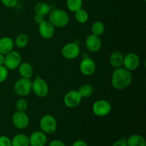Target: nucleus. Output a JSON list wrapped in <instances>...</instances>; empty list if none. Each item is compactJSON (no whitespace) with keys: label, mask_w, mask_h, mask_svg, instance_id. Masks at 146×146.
Segmentation results:
<instances>
[{"label":"nucleus","mask_w":146,"mask_h":146,"mask_svg":"<svg viewBox=\"0 0 146 146\" xmlns=\"http://www.w3.org/2000/svg\"><path fill=\"white\" fill-rule=\"evenodd\" d=\"M133 79L131 71L125 68H115L111 76V84L113 87L117 90H123L126 88Z\"/></svg>","instance_id":"obj_1"},{"label":"nucleus","mask_w":146,"mask_h":146,"mask_svg":"<svg viewBox=\"0 0 146 146\" xmlns=\"http://www.w3.org/2000/svg\"><path fill=\"white\" fill-rule=\"evenodd\" d=\"M49 22L54 27L62 28L66 27L69 21L68 14L64 10L60 9H54L51 10L48 16Z\"/></svg>","instance_id":"obj_2"},{"label":"nucleus","mask_w":146,"mask_h":146,"mask_svg":"<svg viewBox=\"0 0 146 146\" xmlns=\"http://www.w3.org/2000/svg\"><path fill=\"white\" fill-rule=\"evenodd\" d=\"M31 86H32V82L30 78L21 77V78L17 80L14 84V92L20 97L27 96L31 92Z\"/></svg>","instance_id":"obj_3"},{"label":"nucleus","mask_w":146,"mask_h":146,"mask_svg":"<svg viewBox=\"0 0 146 146\" xmlns=\"http://www.w3.org/2000/svg\"><path fill=\"white\" fill-rule=\"evenodd\" d=\"M40 128L44 133H54L57 128L56 118L51 115H45L41 118L39 122Z\"/></svg>","instance_id":"obj_4"},{"label":"nucleus","mask_w":146,"mask_h":146,"mask_svg":"<svg viewBox=\"0 0 146 146\" xmlns=\"http://www.w3.org/2000/svg\"><path fill=\"white\" fill-rule=\"evenodd\" d=\"M21 63V56L19 52L11 51L4 56V66L9 70H14L18 68Z\"/></svg>","instance_id":"obj_5"},{"label":"nucleus","mask_w":146,"mask_h":146,"mask_svg":"<svg viewBox=\"0 0 146 146\" xmlns=\"http://www.w3.org/2000/svg\"><path fill=\"white\" fill-rule=\"evenodd\" d=\"M112 107L111 104L106 100H98L94 104L92 110L94 113L97 116L103 117L108 115L111 113Z\"/></svg>","instance_id":"obj_6"},{"label":"nucleus","mask_w":146,"mask_h":146,"mask_svg":"<svg viewBox=\"0 0 146 146\" xmlns=\"http://www.w3.org/2000/svg\"><path fill=\"white\" fill-rule=\"evenodd\" d=\"M31 90L35 94L36 96L40 98H44L46 96L48 93V86L44 79L37 76L32 82Z\"/></svg>","instance_id":"obj_7"},{"label":"nucleus","mask_w":146,"mask_h":146,"mask_svg":"<svg viewBox=\"0 0 146 146\" xmlns=\"http://www.w3.org/2000/svg\"><path fill=\"white\" fill-rule=\"evenodd\" d=\"M82 100V97L79 92L76 90L70 91L64 96V103L66 107L69 108H74L78 106Z\"/></svg>","instance_id":"obj_8"},{"label":"nucleus","mask_w":146,"mask_h":146,"mask_svg":"<svg viewBox=\"0 0 146 146\" xmlns=\"http://www.w3.org/2000/svg\"><path fill=\"white\" fill-rule=\"evenodd\" d=\"M80 47L76 43H68L63 46L61 54L66 59H74L80 54Z\"/></svg>","instance_id":"obj_9"},{"label":"nucleus","mask_w":146,"mask_h":146,"mask_svg":"<svg viewBox=\"0 0 146 146\" xmlns=\"http://www.w3.org/2000/svg\"><path fill=\"white\" fill-rule=\"evenodd\" d=\"M141 59L135 53H129L123 57V66L128 71H134L139 67Z\"/></svg>","instance_id":"obj_10"},{"label":"nucleus","mask_w":146,"mask_h":146,"mask_svg":"<svg viewBox=\"0 0 146 146\" xmlns=\"http://www.w3.org/2000/svg\"><path fill=\"white\" fill-rule=\"evenodd\" d=\"M12 123L14 126L18 129H24L29 123V119L28 115L24 111H17L12 116Z\"/></svg>","instance_id":"obj_11"},{"label":"nucleus","mask_w":146,"mask_h":146,"mask_svg":"<svg viewBox=\"0 0 146 146\" xmlns=\"http://www.w3.org/2000/svg\"><path fill=\"white\" fill-rule=\"evenodd\" d=\"M80 71L85 76L92 75L96 71V64L94 59L89 57L84 58L80 64Z\"/></svg>","instance_id":"obj_12"},{"label":"nucleus","mask_w":146,"mask_h":146,"mask_svg":"<svg viewBox=\"0 0 146 146\" xmlns=\"http://www.w3.org/2000/svg\"><path fill=\"white\" fill-rule=\"evenodd\" d=\"M29 141L31 146H44L46 143L47 138L42 131H34L29 137Z\"/></svg>","instance_id":"obj_13"},{"label":"nucleus","mask_w":146,"mask_h":146,"mask_svg":"<svg viewBox=\"0 0 146 146\" xmlns=\"http://www.w3.org/2000/svg\"><path fill=\"white\" fill-rule=\"evenodd\" d=\"M86 46L91 52H97L101 49L102 42L99 36L94 34H91L86 38Z\"/></svg>","instance_id":"obj_14"},{"label":"nucleus","mask_w":146,"mask_h":146,"mask_svg":"<svg viewBox=\"0 0 146 146\" xmlns=\"http://www.w3.org/2000/svg\"><path fill=\"white\" fill-rule=\"evenodd\" d=\"M38 32L41 37L46 39H48V38H52L53 36L54 35L55 29H54V26L49 21H44L39 24Z\"/></svg>","instance_id":"obj_15"},{"label":"nucleus","mask_w":146,"mask_h":146,"mask_svg":"<svg viewBox=\"0 0 146 146\" xmlns=\"http://www.w3.org/2000/svg\"><path fill=\"white\" fill-rule=\"evenodd\" d=\"M14 42L12 38L8 36H4L0 38V54L5 56L11 52L14 48Z\"/></svg>","instance_id":"obj_16"},{"label":"nucleus","mask_w":146,"mask_h":146,"mask_svg":"<svg viewBox=\"0 0 146 146\" xmlns=\"http://www.w3.org/2000/svg\"><path fill=\"white\" fill-rule=\"evenodd\" d=\"M123 55L120 51H114L111 54L109 58V63L114 68H121L123 63Z\"/></svg>","instance_id":"obj_17"},{"label":"nucleus","mask_w":146,"mask_h":146,"mask_svg":"<svg viewBox=\"0 0 146 146\" xmlns=\"http://www.w3.org/2000/svg\"><path fill=\"white\" fill-rule=\"evenodd\" d=\"M19 68V73L22 78H31L33 75V68L29 63H21Z\"/></svg>","instance_id":"obj_18"},{"label":"nucleus","mask_w":146,"mask_h":146,"mask_svg":"<svg viewBox=\"0 0 146 146\" xmlns=\"http://www.w3.org/2000/svg\"><path fill=\"white\" fill-rule=\"evenodd\" d=\"M11 141V146H29V137L27 135L23 133L17 134L16 135Z\"/></svg>","instance_id":"obj_19"},{"label":"nucleus","mask_w":146,"mask_h":146,"mask_svg":"<svg viewBox=\"0 0 146 146\" xmlns=\"http://www.w3.org/2000/svg\"><path fill=\"white\" fill-rule=\"evenodd\" d=\"M128 146H146L145 139L140 135H132L126 141Z\"/></svg>","instance_id":"obj_20"},{"label":"nucleus","mask_w":146,"mask_h":146,"mask_svg":"<svg viewBox=\"0 0 146 146\" xmlns=\"http://www.w3.org/2000/svg\"><path fill=\"white\" fill-rule=\"evenodd\" d=\"M51 7L48 5L47 3L45 2H38L36 4L34 7V11L35 13L40 15L45 16L47 15L51 11Z\"/></svg>","instance_id":"obj_21"},{"label":"nucleus","mask_w":146,"mask_h":146,"mask_svg":"<svg viewBox=\"0 0 146 146\" xmlns=\"http://www.w3.org/2000/svg\"><path fill=\"white\" fill-rule=\"evenodd\" d=\"M89 16H88V12L84 9H80L79 10L75 12V19L78 23L81 24H85L88 21Z\"/></svg>","instance_id":"obj_22"},{"label":"nucleus","mask_w":146,"mask_h":146,"mask_svg":"<svg viewBox=\"0 0 146 146\" xmlns=\"http://www.w3.org/2000/svg\"><path fill=\"white\" fill-rule=\"evenodd\" d=\"M83 0H66L67 8L69 11L76 12L82 8Z\"/></svg>","instance_id":"obj_23"},{"label":"nucleus","mask_w":146,"mask_h":146,"mask_svg":"<svg viewBox=\"0 0 146 146\" xmlns=\"http://www.w3.org/2000/svg\"><path fill=\"white\" fill-rule=\"evenodd\" d=\"M91 31H92V34L99 36L102 35L105 31V26L101 21H96L91 27Z\"/></svg>","instance_id":"obj_24"},{"label":"nucleus","mask_w":146,"mask_h":146,"mask_svg":"<svg viewBox=\"0 0 146 146\" xmlns=\"http://www.w3.org/2000/svg\"><path fill=\"white\" fill-rule=\"evenodd\" d=\"M78 91L82 98H88L92 95L94 88L91 84H84L80 87Z\"/></svg>","instance_id":"obj_25"},{"label":"nucleus","mask_w":146,"mask_h":146,"mask_svg":"<svg viewBox=\"0 0 146 146\" xmlns=\"http://www.w3.org/2000/svg\"><path fill=\"white\" fill-rule=\"evenodd\" d=\"M29 43V37L25 34H19L15 38V45L18 48H24Z\"/></svg>","instance_id":"obj_26"},{"label":"nucleus","mask_w":146,"mask_h":146,"mask_svg":"<svg viewBox=\"0 0 146 146\" xmlns=\"http://www.w3.org/2000/svg\"><path fill=\"white\" fill-rule=\"evenodd\" d=\"M16 108L19 111H25L28 108V103L24 98H19L16 102Z\"/></svg>","instance_id":"obj_27"},{"label":"nucleus","mask_w":146,"mask_h":146,"mask_svg":"<svg viewBox=\"0 0 146 146\" xmlns=\"http://www.w3.org/2000/svg\"><path fill=\"white\" fill-rule=\"evenodd\" d=\"M8 77V69L4 65L0 66V83L4 82Z\"/></svg>","instance_id":"obj_28"},{"label":"nucleus","mask_w":146,"mask_h":146,"mask_svg":"<svg viewBox=\"0 0 146 146\" xmlns=\"http://www.w3.org/2000/svg\"><path fill=\"white\" fill-rule=\"evenodd\" d=\"M0 146H11V141L6 135L0 136Z\"/></svg>","instance_id":"obj_29"},{"label":"nucleus","mask_w":146,"mask_h":146,"mask_svg":"<svg viewBox=\"0 0 146 146\" xmlns=\"http://www.w3.org/2000/svg\"><path fill=\"white\" fill-rule=\"evenodd\" d=\"M1 3L8 8H12L17 4L18 0H1Z\"/></svg>","instance_id":"obj_30"},{"label":"nucleus","mask_w":146,"mask_h":146,"mask_svg":"<svg viewBox=\"0 0 146 146\" xmlns=\"http://www.w3.org/2000/svg\"><path fill=\"white\" fill-rule=\"evenodd\" d=\"M34 19L35 22L38 24H40L41 23H42L43 21H45V19H44V16L40 15V14H36L35 16H34Z\"/></svg>","instance_id":"obj_31"},{"label":"nucleus","mask_w":146,"mask_h":146,"mask_svg":"<svg viewBox=\"0 0 146 146\" xmlns=\"http://www.w3.org/2000/svg\"><path fill=\"white\" fill-rule=\"evenodd\" d=\"M48 146H66L65 144L60 140H53L50 142Z\"/></svg>","instance_id":"obj_32"},{"label":"nucleus","mask_w":146,"mask_h":146,"mask_svg":"<svg viewBox=\"0 0 146 146\" xmlns=\"http://www.w3.org/2000/svg\"><path fill=\"white\" fill-rule=\"evenodd\" d=\"M112 146H128L126 143V141L124 139L118 140V141H115Z\"/></svg>","instance_id":"obj_33"},{"label":"nucleus","mask_w":146,"mask_h":146,"mask_svg":"<svg viewBox=\"0 0 146 146\" xmlns=\"http://www.w3.org/2000/svg\"><path fill=\"white\" fill-rule=\"evenodd\" d=\"M72 146H88V145L85 141H81V140H78V141H76L75 142L72 144Z\"/></svg>","instance_id":"obj_34"},{"label":"nucleus","mask_w":146,"mask_h":146,"mask_svg":"<svg viewBox=\"0 0 146 146\" xmlns=\"http://www.w3.org/2000/svg\"><path fill=\"white\" fill-rule=\"evenodd\" d=\"M4 55L0 54V66L4 65Z\"/></svg>","instance_id":"obj_35"},{"label":"nucleus","mask_w":146,"mask_h":146,"mask_svg":"<svg viewBox=\"0 0 146 146\" xmlns=\"http://www.w3.org/2000/svg\"><path fill=\"white\" fill-rule=\"evenodd\" d=\"M144 1H145V0H144Z\"/></svg>","instance_id":"obj_36"}]
</instances>
